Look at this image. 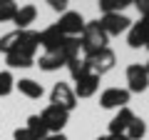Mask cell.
I'll return each mask as SVG.
<instances>
[{
	"label": "cell",
	"instance_id": "f1b7e54d",
	"mask_svg": "<svg viewBox=\"0 0 149 140\" xmlns=\"http://www.w3.org/2000/svg\"><path fill=\"white\" fill-rule=\"evenodd\" d=\"M112 140H129V138H127V135L122 133V135H112Z\"/></svg>",
	"mask_w": 149,
	"mask_h": 140
},
{
	"label": "cell",
	"instance_id": "44dd1931",
	"mask_svg": "<svg viewBox=\"0 0 149 140\" xmlns=\"http://www.w3.org/2000/svg\"><path fill=\"white\" fill-rule=\"evenodd\" d=\"M129 5V0H100L102 15H112V13H122Z\"/></svg>",
	"mask_w": 149,
	"mask_h": 140
},
{
	"label": "cell",
	"instance_id": "4fadbf2b",
	"mask_svg": "<svg viewBox=\"0 0 149 140\" xmlns=\"http://www.w3.org/2000/svg\"><path fill=\"white\" fill-rule=\"evenodd\" d=\"M134 120V113L129 108H119L117 115L109 120V135H122L124 130L129 128V123Z\"/></svg>",
	"mask_w": 149,
	"mask_h": 140
},
{
	"label": "cell",
	"instance_id": "d6a6232c",
	"mask_svg": "<svg viewBox=\"0 0 149 140\" xmlns=\"http://www.w3.org/2000/svg\"><path fill=\"white\" fill-rule=\"evenodd\" d=\"M144 48H147V50H149V40H147V45H144Z\"/></svg>",
	"mask_w": 149,
	"mask_h": 140
},
{
	"label": "cell",
	"instance_id": "8fae6325",
	"mask_svg": "<svg viewBox=\"0 0 149 140\" xmlns=\"http://www.w3.org/2000/svg\"><path fill=\"white\" fill-rule=\"evenodd\" d=\"M97 88H100V78L90 73V75L80 78V80L74 83L72 93H74V98H92V95L97 93Z\"/></svg>",
	"mask_w": 149,
	"mask_h": 140
},
{
	"label": "cell",
	"instance_id": "83f0119b",
	"mask_svg": "<svg viewBox=\"0 0 149 140\" xmlns=\"http://www.w3.org/2000/svg\"><path fill=\"white\" fill-rule=\"evenodd\" d=\"M45 140H67V138H65L62 133H55V135H47V138H45Z\"/></svg>",
	"mask_w": 149,
	"mask_h": 140
},
{
	"label": "cell",
	"instance_id": "9c48e42d",
	"mask_svg": "<svg viewBox=\"0 0 149 140\" xmlns=\"http://www.w3.org/2000/svg\"><path fill=\"white\" fill-rule=\"evenodd\" d=\"M62 43H65V35L60 33L57 25H50L40 33V45L45 48V53H57L62 48Z\"/></svg>",
	"mask_w": 149,
	"mask_h": 140
},
{
	"label": "cell",
	"instance_id": "5b68a950",
	"mask_svg": "<svg viewBox=\"0 0 149 140\" xmlns=\"http://www.w3.org/2000/svg\"><path fill=\"white\" fill-rule=\"evenodd\" d=\"M50 105H57V108L62 110H74L77 108V98H74L72 88L67 85V83H55V88L50 90Z\"/></svg>",
	"mask_w": 149,
	"mask_h": 140
},
{
	"label": "cell",
	"instance_id": "ac0fdd59",
	"mask_svg": "<svg viewBox=\"0 0 149 140\" xmlns=\"http://www.w3.org/2000/svg\"><path fill=\"white\" fill-rule=\"evenodd\" d=\"M27 130H30L32 135H35L37 140H45L47 138V128H45V123H42V118H40V115H30V118H27V125H25Z\"/></svg>",
	"mask_w": 149,
	"mask_h": 140
},
{
	"label": "cell",
	"instance_id": "6da1fadb",
	"mask_svg": "<svg viewBox=\"0 0 149 140\" xmlns=\"http://www.w3.org/2000/svg\"><path fill=\"white\" fill-rule=\"evenodd\" d=\"M107 40H109V38L104 35V30L100 28L97 20L85 23V30H82V35H80V45H82L85 58L92 55V53H97V50H102V48H107Z\"/></svg>",
	"mask_w": 149,
	"mask_h": 140
},
{
	"label": "cell",
	"instance_id": "30bf717a",
	"mask_svg": "<svg viewBox=\"0 0 149 140\" xmlns=\"http://www.w3.org/2000/svg\"><path fill=\"white\" fill-rule=\"evenodd\" d=\"M147 40H149V25L144 20L132 23V28L127 30V45H129V48H134V50H139V48L147 45Z\"/></svg>",
	"mask_w": 149,
	"mask_h": 140
},
{
	"label": "cell",
	"instance_id": "cb8c5ba5",
	"mask_svg": "<svg viewBox=\"0 0 149 140\" xmlns=\"http://www.w3.org/2000/svg\"><path fill=\"white\" fill-rule=\"evenodd\" d=\"M5 63H8V68H30V65H35V60L22 58V55H17V53H8Z\"/></svg>",
	"mask_w": 149,
	"mask_h": 140
},
{
	"label": "cell",
	"instance_id": "d6986e66",
	"mask_svg": "<svg viewBox=\"0 0 149 140\" xmlns=\"http://www.w3.org/2000/svg\"><path fill=\"white\" fill-rule=\"evenodd\" d=\"M124 135H127L129 140H142L144 135H147V123H144L142 118H137V115H134V120L129 123V128L124 130Z\"/></svg>",
	"mask_w": 149,
	"mask_h": 140
},
{
	"label": "cell",
	"instance_id": "603a6c76",
	"mask_svg": "<svg viewBox=\"0 0 149 140\" xmlns=\"http://www.w3.org/2000/svg\"><path fill=\"white\" fill-rule=\"evenodd\" d=\"M17 13V3L13 0H0V23H13Z\"/></svg>",
	"mask_w": 149,
	"mask_h": 140
},
{
	"label": "cell",
	"instance_id": "f546056e",
	"mask_svg": "<svg viewBox=\"0 0 149 140\" xmlns=\"http://www.w3.org/2000/svg\"><path fill=\"white\" fill-rule=\"evenodd\" d=\"M95 140H112V135H100V138H95Z\"/></svg>",
	"mask_w": 149,
	"mask_h": 140
},
{
	"label": "cell",
	"instance_id": "ffe728a7",
	"mask_svg": "<svg viewBox=\"0 0 149 140\" xmlns=\"http://www.w3.org/2000/svg\"><path fill=\"white\" fill-rule=\"evenodd\" d=\"M67 70H70V75H72V80H74V83L80 80V78L90 75V68H87L85 58H74V60H70V63H67Z\"/></svg>",
	"mask_w": 149,
	"mask_h": 140
},
{
	"label": "cell",
	"instance_id": "7c38bea8",
	"mask_svg": "<svg viewBox=\"0 0 149 140\" xmlns=\"http://www.w3.org/2000/svg\"><path fill=\"white\" fill-rule=\"evenodd\" d=\"M37 18V8L35 5H20L15 13V18H13V23H15V30H30V25L35 23Z\"/></svg>",
	"mask_w": 149,
	"mask_h": 140
},
{
	"label": "cell",
	"instance_id": "8992f818",
	"mask_svg": "<svg viewBox=\"0 0 149 140\" xmlns=\"http://www.w3.org/2000/svg\"><path fill=\"white\" fill-rule=\"evenodd\" d=\"M100 28L104 30L107 38H112V35H119V33H127L129 28H132V20H129L124 13H112V15H102L100 20Z\"/></svg>",
	"mask_w": 149,
	"mask_h": 140
},
{
	"label": "cell",
	"instance_id": "4316f807",
	"mask_svg": "<svg viewBox=\"0 0 149 140\" xmlns=\"http://www.w3.org/2000/svg\"><path fill=\"white\" fill-rule=\"evenodd\" d=\"M134 5H137V10H139L142 18H149V0H137Z\"/></svg>",
	"mask_w": 149,
	"mask_h": 140
},
{
	"label": "cell",
	"instance_id": "e0dca14e",
	"mask_svg": "<svg viewBox=\"0 0 149 140\" xmlns=\"http://www.w3.org/2000/svg\"><path fill=\"white\" fill-rule=\"evenodd\" d=\"M20 38H22V30H13V33H5L3 38H0V53L8 55L20 45Z\"/></svg>",
	"mask_w": 149,
	"mask_h": 140
},
{
	"label": "cell",
	"instance_id": "5bb4252c",
	"mask_svg": "<svg viewBox=\"0 0 149 140\" xmlns=\"http://www.w3.org/2000/svg\"><path fill=\"white\" fill-rule=\"evenodd\" d=\"M15 88L22 93L25 98H30V100H40V98L45 95V88L40 85L37 80H32V78H22V80H15Z\"/></svg>",
	"mask_w": 149,
	"mask_h": 140
},
{
	"label": "cell",
	"instance_id": "1f68e13d",
	"mask_svg": "<svg viewBox=\"0 0 149 140\" xmlns=\"http://www.w3.org/2000/svg\"><path fill=\"white\" fill-rule=\"evenodd\" d=\"M142 20H144V23H147V25H149V18H142Z\"/></svg>",
	"mask_w": 149,
	"mask_h": 140
},
{
	"label": "cell",
	"instance_id": "d4e9b609",
	"mask_svg": "<svg viewBox=\"0 0 149 140\" xmlns=\"http://www.w3.org/2000/svg\"><path fill=\"white\" fill-rule=\"evenodd\" d=\"M13 138H15V140H37V138H35V135H32L27 128H17L15 133H13Z\"/></svg>",
	"mask_w": 149,
	"mask_h": 140
},
{
	"label": "cell",
	"instance_id": "2e32d148",
	"mask_svg": "<svg viewBox=\"0 0 149 140\" xmlns=\"http://www.w3.org/2000/svg\"><path fill=\"white\" fill-rule=\"evenodd\" d=\"M37 65H40V70H45V73H55V70L65 68V60H62L60 53H45V55H40Z\"/></svg>",
	"mask_w": 149,
	"mask_h": 140
},
{
	"label": "cell",
	"instance_id": "9a60e30c",
	"mask_svg": "<svg viewBox=\"0 0 149 140\" xmlns=\"http://www.w3.org/2000/svg\"><path fill=\"white\" fill-rule=\"evenodd\" d=\"M80 50H82V45H80V38H65L62 48H60L57 53L62 55L65 65H67L70 60H74V58H80Z\"/></svg>",
	"mask_w": 149,
	"mask_h": 140
},
{
	"label": "cell",
	"instance_id": "4dcf8cb0",
	"mask_svg": "<svg viewBox=\"0 0 149 140\" xmlns=\"http://www.w3.org/2000/svg\"><path fill=\"white\" fill-rule=\"evenodd\" d=\"M144 70H147V75H149V60H147V65H144Z\"/></svg>",
	"mask_w": 149,
	"mask_h": 140
},
{
	"label": "cell",
	"instance_id": "7a4b0ae2",
	"mask_svg": "<svg viewBox=\"0 0 149 140\" xmlns=\"http://www.w3.org/2000/svg\"><path fill=\"white\" fill-rule=\"evenodd\" d=\"M85 63H87V68H90L92 75L102 78L104 73H109V70L114 68V63H117V55H114V50H112V48H102V50H97V53L87 55Z\"/></svg>",
	"mask_w": 149,
	"mask_h": 140
},
{
	"label": "cell",
	"instance_id": "52a82bcc",
	"mask_svg": "<svg viewBox=\"0 0 149 140\" xmlns=\"http://www.w3.org/2000/svg\"><path fill=\"white\" fill-rule=\"evenodd\" d=\"M129 90L127 88H107L104 93L100 95V105L104 110H114V108H127V103H129Z\"/></svg>",
	"mask_w": 149,
	"mask_h": 140
},
{
	"label": "cell",
	"instance_id": "ba28073f",
	"mask_svg": "<svg viewBox=\"0 0 149 140\" xmlns=\"http://www.w3.org/2000/svg\"><path fill=\"white\" fill-rule=\"evenodd\" d=\"M127 83H129V95L132 93H144L149 88V75H147V70H144V65L134 63L127 68Z\"/></svg>",
	"mask_w": 149,
	"mask_h": 140
},
{
	"label": "cell",
	"instance_id": "484cf974",
	"mask_svg": "<svg viewBox=\"0 0 149 140\" xmlns=\"http://www.w3.org/2000/svg\"><path fill=\"white\" fill-rule=\"evenodd\" d=\"M55 13H67V0H47Z\"/></svg>",
	"mask_w": 149,
	"mask_h": 140
},
{
	"label": "cell",
	"instance_id": "7402d4cb",
	"mask_svg": "<svg viewBox=\"0 0 149 140\" xmlns=\"http://www.w3.org/2000/svg\"><path fill=\"white\" fill-rule=\"evenodd\" d=\"M15 90V78L10 70H0V98H8Z\"/></svg>",
	"mask_w": 149,
	"mask_h": 140
},
{
	"label": "cell",
	"instance_id": "3957f363",
	"mask_svg": "<svg viewBox=\"0 0 149 140\" xmlns=\"http://www.w3.org/2000/svg\"><path fill=\"white\" fill-rule=\"evenodd\" d=\"M40 118H42L47 133L55 135V133H62V128L67 125V120H70V113L62 110V108H57V105H47V108L40 113Z\"/></svg>",
	"mask_w": 149,
	"mask_h": 140
},
{
	"label": "cell",
	"instance_id": "277c9868",
	"mask_svg": "<svg viewBox=\"0 0 149 140\" xmlns=\"http://www.w3.org/2000/svg\"><path fill=\"white\" fill-rule=\"evenodd\" d=\"M85 23H87V20H85L77 10H67V13L60 15L57 28H60V33H62L65 38H80L82 30H85Z\"/></svg>",
	"mask_w": 149,
	"mask_h": 140
}]
</instances>
